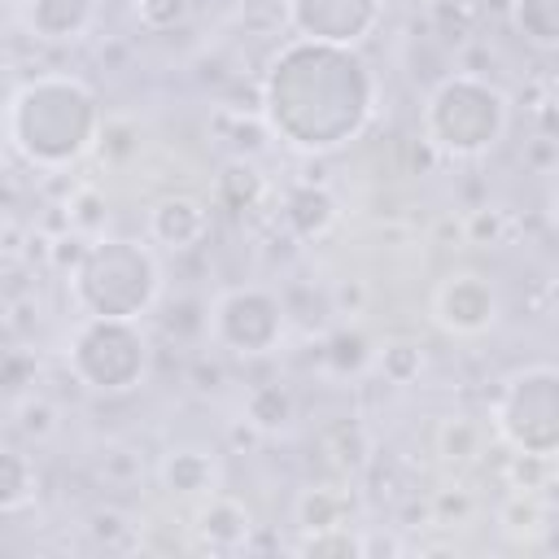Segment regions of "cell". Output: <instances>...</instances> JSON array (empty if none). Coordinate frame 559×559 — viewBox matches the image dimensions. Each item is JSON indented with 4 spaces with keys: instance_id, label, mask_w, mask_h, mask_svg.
<instances>
[{
    "instance_id": "19",
    "label": "cell",
    "mask_w": 559,
    "mask_h": 559,
    "mask_svg": "<svg viewBox=\"0 0 559 559\" xmlns=\"http://www.w3.org/2000/svg\"><path fill=\"white\" fill-rule=\"evenodd\" d=\"M35 498V467L26 454L0 445V511H22Z\"/></svg>"
},
{
    "instance_id": "12",
    "label": "cell",
    "mask_w": 559,
    "mask_h": 559,
    "mask_svg": "<svg viewBox=\"0 0 559 559\" xmlns=\"http://www.w3.org/2000/svg\"><path fill=\"white\" fill-rule=\"evenodd\" d=\"M157 476H162V485H166L170 493H179V498H210V493H218V459H214L210 450H201V445H179V450H170V454L162 459Z\"/></svg>"
},
{
    "instance_id": "33",
    "label": "cell",
    "mask_w": 559,
    "mask_h": 559,
    "mask_svg": "<svg viewBox=\"0 0 559 559\" xmlns=\"http://www.w3.org/2000/svg\"><path fill=\"white\" fill-rule=\"evenodd\" d=\"M4 144H9V135H4V118H0V153H4Z\"/></svg>"
},
{
    "instance_id": "13",
    "label": "cell",
    "mask_w": 559,
    "mask_h": 559,
    "mask_svg": "<svg viewBox=\"0 0 559 559\" xmlns=\"http://www.w3.org/2000/svg\"><path fill=\"white\" fill-rule=\"evenodd\" d=\"M284 223H288V231L293 236H301V240H314V236H323L332 223H336V197L323 188V183H293L288 192H284Z\"/></svg>"
},
{
    "instance_id": "22",
    "label": "cell",
    "mask_w": 559,
    "mask_h": 559,
    "mask_svg": "<svg viewBox=\"0 0 559 559\" xmlns=\"http://www.w3.org/2000/svg\"><path fill=\"white\" fill-rule=\"evenodd\" d=\"M301 555H362L367 542L349 537V524H336V528H314L306 542H297Z\"/></svg>"
},
{
    "instance_id": "8",
    "label": "cell",
    "mask_w": 559,
    "mask_h": 559,
    "mask_svg": "<svg viewBox=\"0 0 559 559\" xmlns=\"http://www.w3.org/2000/svg\"><path fill=\"white\" fill-rule=\"evenodd\" d=\"M380 0H288V26L301 39L323 44H358L376 31Z\"/></svg>"
},
{
    "instance_id": "24",
    "label": "cell",
    "mask_w": 559,
    "mask_h": 559,
    "mask_svg": "<svg viewBox=\"0 0 559 559\" xmlns=\"http://www.w3.org/2000/svg\"><path fill=\"white\" fill-rule=\"evenodd\" d=\"M240 22H245V31L275 35V31L288 26V0H245L240 4Z\"/></svg>"
},
{
    "instance_id": "4",
    "label": "cell",
    "mask_w": 559,
    "mask_h": 559,
    "mask_svg": "<svg viewBox=\"0 0 559 559\" xmlns=\"http://www.w3.org/2000/svg\"><path fill=\"white\" fill-rule=\"evenodd\" d=\"M507 118H511L507 96L493 83H485L480 74L454 70L432 87L424 105V140L450 157H480L502 140Z\"/></svg>"
},
{
    "instance_id": "30",
    "label": "cell",
    "mask_w": 559,
    "mask_h": 559,
    "mask_svg": "<svg viewBox=\"0 0 559 559\" xmlns=\"http://www.w3.org/2000/svg\"><path fill=\"white\" fill-rule=\"evenodd\" d=\"M502 520H507V528L511 533H528V528H537L542 524V507H537V498L533 493H515L511 502H507V511H502Z\"/></svg>"
},
{
    "instance_id": "14",
    "label": "cell",
    "mask_w": 559,
    "mask_h": 559,
    "mask_svg": "<svg viewBox=\"0 0 559 559\" xmlns=\"http://www.w3.org/2000/svg\"><path fill=\"white\" fill-rule=\"evenodd\" d=\"M197 533L214 546V550H236L249 542L253 533V515L245 502L227 498V493H210V502L197 511Z\"/></svg>"
},
{
    "instance_id": "15",
    "label": "cell",
    "mask_w": 559,
    "mask_h": 559,
    "mask_svg": "<svg viewBox=\"0 0 559 559\" xmlns=\"http://www.w3.org/2000/svg\"><path fill=\"white\" fill-rule=\"evenodd\" d=\"M297 415V402L293 393L280 384V380H266V384H253L245 393V424L253 432H284Z\"/></svg>"
},
{
    "instance_id": "29",
    "label": "cell",
    "mask_w": 559,
    "mask_h": 559,
    "mask_svg": "<svg viewBox=\"0 0 559 559\" xmlns=\"http://www.w3.org/2000/svg\"><path fill=\"white\" fill-rule=\"evenodd\" d=\"M135 13H140L144 26L166 31V26H175V22L188 17V0H135Z\"/></svg>"
},
{
    "instance_id": "27",
    "label": "cell",
    "mask_w": 559,
    "mask_h": 559,
    "mask_svg": "<svg viewBox=\"0 0 559 559\" xmlns=\"http://www.w3.org/2000/svg\"><path fill=\"white\" fill-rule=\"evenodd\" d=\"M92 210H105L100 192H96V188H79V192L70 197V205H66V218H70V227H74L79 236H92V231L105 223V214H92Z\"/></svg>"
},
{
    "instance_id": "16",
    "label": "cell",
    "mask_w": 559,
    "mask_h": 559,
    "mask_svg": "<svg viewBox=\"0 0 559 559\" xmlns=\"http://www.w3.org/2000/svg\"><path fill=\"white\" fill-rule=\"evenodd\" d=\"M437 454L454 467H467L485 454V428L472 415H450L437 424Z\"/></svg>"
},
{
    "instance_id": "32",
    "label": "cell",
    "mask_w": 559,
    "mask_h": 559,
    "mask_svg": "<svg viewBox=\"0 0 559 559\" xmlns=\"http://www.w3.org/2000/svg\"><path fill=\"white\" fill-rule=\"evenodd\" d=\"M362 306H367L362 280H341V284L332 288V310H336V314H362Z\"/></svg>"
},
{
    "instance_id": "28",
    "label": "cell",
    "mask_w": 559,
    "mask_h": 559,
    "mask_svg": "<svg viewBox=\"0 0 559 559\" xmlns=\"http://www.w3.org/2000/svg\"><path fill=\"white\" fill-rule=\"evenodd\" d=\"M240 192L236 197V210H245V205H253L258 197H262V179H258V170L253 166H245V162H231L227 170H223V179H218V192Z\"/></svg>"
},
{
    "instance_id": "7",
    "label": "cell",
    "mask_w": 559,
    "mask_h": 559,
    "mask_svg": "<svg viewBox=\"0 0 559 559\" xmlns=\"http://www.w3.org/2000/svg\"><path fill=\"white\" fill-rule=\"evenodd\" d=\"M205 332L214 336V345L253 358V354H271L284 336V301L258 284L245 288H227L210 310H205Z\"/></svg>"
},
{
    "instance_id": "31",
    "label": "cell",
    "mask_w": 559,
    "mask_h": 559,
    "mask_svg": "<svg viewBox=\"0 0 559 559\" xmlns=\"http://www.w3.org/2000/svg\"><path fill=\"white\" fill-rule=\"evenodd\" d=\"M463 231H467V240H472V245H480L485 236H489V240H498V231H502V210H489V205L472 210V214H467V223H463Z\"/></svg>"
},
{
    "instance_id": "11",
    "label": "cell",
    "mask_w": 559,
    "mask_h": 559,
    "mask_svg": "<svg viewBox=\"0 0 559 559\" xmlns=\"http://www.w3.org/2000/svg\"><path fill=\"white\" fill-rule=\"evenodd\" d=\"M210 231V210L192 197H162L148 214V236L166 249H192Z\"/></svg>"
},
{
    "instance_id": "6",
    "label": "cell",
    "mask_w": 559,
    "mask_h": 559,
    "mask_svg": "<svg viewBox=\"0 0 559 559\" xmlns=\"http://www.w3.org/2000/svg\"><path fill=\"white\" fill-rule=\"evenodd\" d=\"M493 424L507 445L524 454H555L559 445V371L550 362L507 376L493 406Z\"/></svg>"
},
{
    "instance_id": "20",
    "label": "cell",
    "mask_w": 559,
    "mask_h": 559,
    "mask_svg": "<svg viewBox=\"0 0 559 559\" xmlns=\"http://www.w3.org/2000/svg\"><path fill=\"white\" fill-rule=\"evenodd\" d=\"M371 362H376V371H380L389 384H411V380H419V371H424V349L411 345V341H389L384 349L371 354Z\"/></svg>"
},
{
    "instance_id": "9",
    "label": "cell",
    "mask_w": 559,
    "mask_h": 559,
    "mask_svg": "<svg viewBox=\"0 0 559 559\" xmlns=\"http://www.w3.org/2000/svg\"><path fill=\"white\" fill-rule=\"evenodd\" d=\"M432 319L454 332V336H480L493 328L498 319V293L485 275L476 271H459V275H445L432 293Z\"/></svg>"
},
{
    "instance_id": "1",
    "label": "cell",
    "mask_w": 559,
    "mask_h": 559,
    "mask_svg": "<svg viewBox=\"0 0 559 559\" xmlns=\"http://www.w3.org/2000/svg\"><path fill=\"white\" fill-rule=\"evenodd\" d=\"M376 109V79L367 61L345 44L293 39L271 61L262 87V114L284 144L301 153H328L354 140Z\"/></svg>"
},
{
    "instance_id": "25",
    "label": "cell",
    "mask_w": 559,
    "mask_h": 559,
    "mask_svg": "<svg viewBox=\"0 0 559 559\" xmlns=\"http://www.w3.org/2000/svg\"><path fill=\"white\" fill-rule=\"evenodd\" d=\"M511 485L515 493H537L550 485V454H515L511 459Z\"/></svg>"
},
{
    "instance_id": "2",
    "label": "cell",
    "mask_w": 559,
    "mask_h": 559,
    "mask_svg": "<svg viewBox=\"0 0 559 559\" xmlns=\"http://www.w3.org/2000/svg\"><path fill=\"white\" fill-rule=\"evenodd\" d=\"M96 92L74 74H39L22 83L4 109L9 144L39 170H61L79 162L100 135Z\"/></svg>"
},
{
    "instance_id": "23",
    "label": "cell",
    "mask_w": 559,
    "mask_h": 559,
    "mask_svg": "<svg viewBox=\"0 0 559 559\" xmlns=\"http://www.w3.org/2000/svg\"><path fill=\"white\" fill-rule=\"evenodd\" d=\"M17 428L26 432V437H35V441H44V437H52L57 432V406L48 402V397H31V393H22L17 397Z\"/></svg>"
},
{
    "instance_id": "3",
    "label": "cell",
    "mask_w": 559,
    "mask_h": 559,
    "mask_svg": "<svg viewBox=\"0 0 559 559\" xmlns=\"http://www.w3.org/2000/svg\"><path fill=\"white\" fill-rule=\"evenodd\" d=\"M162 293L157 258L135 240H92L74 262V301L96 319H140Z\"/></svg>"
},
{
    "instance_id": "17",
    "label": "cell",
    "mask_w": 559,
    "mask_h": 559,
    "mask_svg": "<svg viewBox=\"0 0 559 559\" xmlns=\"http://www.w3.org/2000/svg\"><path fill=\"white\" fill-rule=\"evenodd\" d=\"M345 520H349V498H345L341 489H332V485L306 489V493L297 498V524H301L306 533H314V528H336V524H345Z\"/></svg>"
},
{
    "instance_id": "5",
    "label": "cell",
    "mask_w": 559,
    "mask_h": 559,
    "mask_svg": "<svg viewBox=\"0 0 559 559\" xmlns=\"http://www.w3.org/2000/svg\"><path fill=\"white\" fill-rule=\"evenodd\" d=\"M66 362L79 376V384H87L92 393H127L144 376L148 345H144V332L135 328V319L87 314L66 345Z\"/></svg>"
},
{
    "instance_id": "18",
    "label": "cell",
    "mask_w": 559,
    "mask_h": 559,
    "mask_svg": "<svg viewBox=\"0 0 559 559\" xmlns=\"http://www.w3.org/2000/svg\"><path fill=\"white\" fill-rule=\"evenodd\" d=\"M511 22L537 48H555L559 44V0H511Z\"/></svg>"
},
{
    "instance_id": "21",
    "label": "cell",
    "mask_w": 559,
    "mask_h": 559,
    "mask_svg": "<svg viewBox=\"0 0 559 559\" xmlns=\"http://www.w3.org/2000/svg\"><path fill=\"white\" fill-rule=\"evenodd\" d=\"M35 384L31 349H0V397H22Z\"/></svg>"
},
{
    "instance_id": "26",
    "label": "cell",
    "mask_w": 559,
    "mask_h": 559,
    "mask_svg": "<svg viewBox=\"0 0 559 559\" xmlns=\"http://www.w3.org/2000/svg\"><path fill=\"white\" fill-rule=\"evenodd\" d=\"M328 362H332L336 371H358V367L371 362V349H367V341H362L358 332H336V336L328 341Z\"/></svg>"
},
{
    "instance_id": "10",
    "label": "cell",
    "mask_w": 559,
    "mask_h": 559,
    "mask_svg": "<svg viewBox=\"0 0 559 559\" xmlns=\"http://www.w3.org/2000/svg\"><path fill=\"white\" fill-rule=\"evenodd\" d=\"M17 4H22L26 31L48 44L79 39L96 22V0H17Z\"/></svg>"
}]
</instances>
